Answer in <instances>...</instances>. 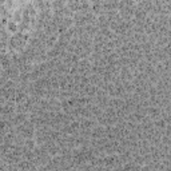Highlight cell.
<instances>
[{
    "mask_svg": "<svg viewBox=\"0 0 171 171\" xmlns=\"http://www.w3.org/2000/svg\"><path fill=\"white\" fill-rule=\"evenodd\" d=\"M102 138H106V127L98 124L91 132V139H102Z\"/></svg>",
    "mask_w": 171,
    "mask_h": 171,
    "instance_id": "6da1fadb",
    "label": "cell"
}]
</instances>
